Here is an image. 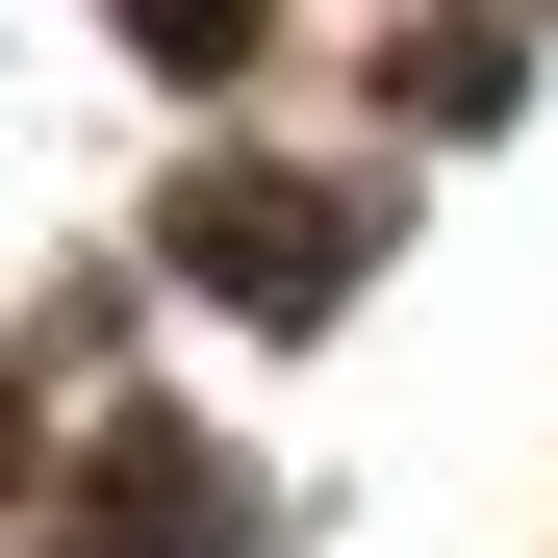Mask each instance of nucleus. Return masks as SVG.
I'll return each mask as SVG.
<instances>
[{"mask_svg": "<svg viewBox=\"0 0 558 558\" xmlns=\"http://www.w3.org/2000/svg\"><path fill=\"white\" fill-rule=\"evenodd\" d=\"M178 279H229L254 330H305L355 279V229H330V178H204V204H178Z\"/></svg>", "mask_w": 558, "mask_h": 558, "instance_id": "1", "label": "nucleus"}, {"mask_svg": "<svg viewBox=\"0 0 558 558\" xmlns=\"http://www.w3.org/2000/svg\"><path fill=\"white\" fill-rule=\"evenodd\" d=\"M128 51H178V76H229V51H254V0H128Z\"/></svg>", "mask_w": 558, "mask_h": 558, "instance_id": "2", "label": "nucleus"}]
</instances>
